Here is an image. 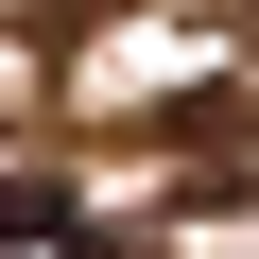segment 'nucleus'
<instances>
[{"instance_id":"f257e3e1","label":"nucleus","mask_w":259,"mask_h":259,"mask_svg":"<svg viewBox=\"0 0 259 259\" xmlns=\"http://www.w3.org/2000/svg\"><path fill=\"white\" fill-rule=\"evenodd\" d=\"M156 190H173V207H242V190H259V104H242V87H190V104L156 121Z\"/></svg>"},{"instance_id":"f03ea898","label":"nucleus","mask_w":259,"mask_h":259,"mask_svg":"<svg viewBox=\"0 0 259 259\" xmlns=\"http://www.w3.org/2000/svg\"><path fill=\"white\" fill-rule=\"evenodd\" d=\"M0 259H104L87 207H69V173H0Z\"/></svg>"}]
</instances>
